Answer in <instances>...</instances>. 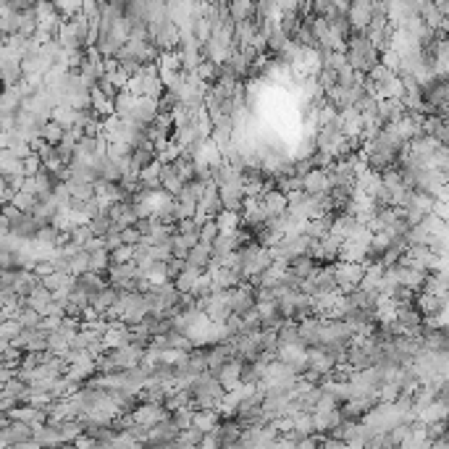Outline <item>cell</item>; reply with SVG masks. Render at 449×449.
<instances>
[{
  "instance_id": "obj_9",
  "label": "cell",
  "mask_w": 449,
  "mask_h": 449,
  "mask_svg": "<svg viewBox=\"0 0 449 449\" xmlns=\"http://www.w3.org/2000/svg\"><path fill=\"white\" fill-rule=\"evenodd\" d=\"M303 192L307 198H323V195H331V179H329V171H313L303 176Z\"/></svg>"
},
{
  "instance_id": "obj_28",
  "label": "cell",
  "mask_w": 449,
  "mask_h": 449,
  "mask_svg": "<svg viewBox=\"0 0 449 449\" xmlns=\"http://www.w3.org/2000/svg\"><path fill=\"white\" fill-rule=\"evenodd\" d=\"M40 284L45 287V289L50 292H68L71 287H74V276H66V274H50V276H45V278H40Z\"/></svg>"
},
{
  "instance_id": "obj_32",
  "label": "cell",
  "mask_w": 449,
  "mask_h": 449,
  "mask_svg": "<svg viewBox=\"0 0 449 449\" xmlns=\"http://www.w3.org/2000/svg\"><path fill=\"white\" fill-rule=\"evenodd\" d=\"M66 189H68V195H71V202H90V200H95V184L66 182Z\"/></svg>"
},
{
  "instance_id": "obj_37",
  "label": "cell",
  "mask_w": 449,
  "mask_h": 449,
  "mask_svg": "<svg viewBox=\"0 0 449 449\" xmlns=\"http://www.w3.org/2000/svg\"><path fill=\"white\" fill-rule=\"evenodd\" d=\"M40 140L42 142H48V145H58L61 140H64V129L53 124V121H45L40 126Z\"/></svg>"
},
{
  "instance_id": "obj_36",
  "label": "cell",
  "mask_w": 449,
  "mask_h": 449,
  "mask_svg": "<svg viewBox=\"0 0 449 449\" xmlns=\"http://www.w3.org/2000/svg\"><path fill=\"white\" fill-rule=\"evenodd\" d=\"M113 226V221H111V216H108V211H100L95 218H90V224H87V229H90V234L93 237H103L108 229Z\"/></svg>"
},
{
  "instance_id": "obj_33",
  "label": "cell",
  "mask_w": 449,
  "mask_h": 449,
  "mask_svg": "<svg viewBox=\"0 0 449 449\" xmlns=\"http://www.w3.org/2000/svg\"><path fill=\"white\" fill-rule=\"evenodd\" d=\"M316 268H318V263L313 260V258H297V260H292V263H289V271L300 278V281H305V278L313 276V274H316Z\"/></svg>"
},
{
  "instance_id": "obj_38",
  "label": "cell",
  "mask_w": 449,
  "mask_h": 449,
  "mask_svg": "<svg viewBox=\"0 0 449 449\" xmlns=\"http://www.w3.org/2000/svg\"><path fill=\"white\" fill-rule=\"evenodd\" d=\"M90 255V271L93 274H106L108 268H111V252L106 250H97V252H87Z\"/></svg>"
},
{
  "instance_id": "obj_40",
  "label": "cell",
  "mask_w": 449,
  "mask_h": 449,
  "mask_svg": "<svg viewBox=\"0 0 449 449\" xmlns=\"http://www.w3.org/2000/svg\"><path fill=\"white\" fill-rule=\"evenodd\" d=\"M68 265H71V276L77 278V276H82V274H87L90 271V255L82 250V252H77L71 260H68Z\"/></svg>"
},
{
  "instance_id": "obj_22",
  "label": "cell",
  "mask_w": 449,
  "mask_h": 449,
  "mask_svg": "<svg viewBox=\"0 0 449 449\" xmlns=\"http://www.w3.org/2000/svg\"><path fill=\"white\" fill-rule=\"evenodd\" d=\"M441 421H447V402H441V399H434L428 408H423L418 412V423H423V426H434V423Z\"/></svg>"
},
{
  "instance_id": "obj_42",
  "label": "cell",
  "mask_w": 449,
  "mask_h": 449,
  "mask_svg": "<svg viewBox=\"0 0 449 449\" xmlns=\"http://www.w3.org/2000/svg\"><path fill=\"white\" fill-rule=\"evenodd\" d=\"M192 35H195V40L200 42V45H205V42L211 40V21H208V19H205V16H200L198 21H195V32H192Z\"/></svg>"
},
{
  "instance_id": "obj_15",
  "label": "cell",
  "mask_w": 449,
  "mask_h": 449,
  "mask_svg": "<svg viewBox=\"0 0 449 449\" xmlns=\"http://www.w3.org/2000/svg\"><path fill=\"white\" fill-rule=\"evenodd\" d=\"M211 258H213V252H211V247L208 245H202V242H198L192 250L187 252V258H184V268H192V271H205L208 268V263H211Z\"/></svg>"
},
{
  "instance_id": "obj_8",
  "label": "cell",
  "mask_w": 449,
  "mask_h": 449,
  "mask_svg": "<svg viewBox=\"0 0 449 449\" xmlns=\"http://www.w3.org/2000/svg\"><path fill=\"white\" fill-rule=\"evenodd\" d=\"M370 19H373V3H370V0L350 3V8H347V21H350V29H352V32H363V29L370 24Z\"/></svg>"
},
{
  "instance_id": "obj_7",
  "label": "cell",
  "mask_w": 449,
  "mask_h": 449,
  "mask_svg": "<svg viewBox=\"0 0 449 449\" xmlns=\"http://www.w3.org/2000/svg\"><path fill=\"white\" fill-rule=\"evenodd\" d=\"M339 242H334L331 237H323L313 242V247H310V258L316 260L318 265H334L339 260Z\"/></svg>"
},
{
  "instance_id": "obj_49",
  "label": "cell",
  "mask_w": 449,
  "mask_h": 449,
  "mask_svg": "<svg viewBox=\"0 0 449 449\" xmlns=\"http://www.w3.org/2000/svg\"><path fill=\"white\" fill-rule=\"evenodd\" d=\"M0 221H3V216H0Z\"/></svg>"
},
{
  "instance_id": "obj_27",
  "label": "cell",
  "mask_w": 449,
  "mask_h": 449,
  "mask_svg": "<svg viewBox=\"0 0 449 449\" xmlns=\"http://www.w3.org/2000/svg\"><path fill=\"white\" fill-rule=\"evenodd\" d=\"M213 224L218 229V234H234L239 226H242V218H239V213L221 211L216 218H213Z\"/></svg>"
},
{
  "instance_id": "obj_29",
  "label": "cell",
  "mask_w": 449,
  "mask_h": 449,
  "mask_svg": "<svg viewBox=\"0 0 449 449\" xmlns=\"http://www.w3.org/2000/svg\"><path fill=\"white\" fill-rule=\"evenodd\" d=\"M77 284H79L82 289L87 292L90 297H93V294H97V292H100V289H106V287H108L106 276H100V274H93V271H87V274H82V276H77Z\"/></svg>"
},
{
  "instance_id": "obj_20",
  "label": "cell",
  "mask_w": 449,
  "mask_h": 449,
  "mask_svg": "<svg viewBox=\"0 0 449 449\" xmlns=\"http://www.w3.org/2000/svg\"><path fill=\"white\" fill-rule=\"evenodd\" d=\"M79 116H82V111H77V108L55 106L53 113H50V121H53V124H58L64 132H68V129H77V124H79Z\"/></svg>"
},
{
  "instance_id": "obj_16",
  "label": "cell",
  "mask_w": 449,
  "mask_h": 449,
  "mask_svg": "<svg viewBox=\"0 0 449 449\" xmlns=\"http://www.w3.org/2000/svg\"><path fill=\"white\" fill-rule=\"evenodd\" d=\"M218 423H221V412L218 410H195V415H192V428L200 431L202 436L216 431Z\"/></svg>"
},
{
  "instance_id": "obj_3",
  "label": "cell",
  "mask_w": 449,
  "mask_h": 449,
  "mask_svg": "<svg viewBox=\"0 0 449 449\" xmlns=\"http://www.w3.org/2000/svg\"><path fill=\"white\" fill-rule=\"evenodd\" d=\"M11 347L19 350L21 355H27V352H48V331L45 329L21 331L14 342H11Z\"/></svg>"
},
{
  "instance_id": "obj_4",
  "label": "cell",
  "mask_w": 449,
  "mask_h": 449,
  "mask_svg": "<svg viewBox=\"0 0 449 449\" xmlns=\"http://www.w3.org/2000/svg\"><path fill=\"white\" fill-rule=\"evenodd\" d=\"M129 415H132L134 426H142V428H153V426H158L160 421L171 418L163 405H137Z\"/></svg>"
},
{
  "instance_id": "obj_41",
  "label": "cell",
  "mask_w": 449,
  "mask_h": 449,
  "mask_svg": "<svg viewBox=\"0 0 449 449\" xmlns=\"http://www.w3.org/2000/svg\"><path fill=\"white\" fill-rule=\"evenodd\" d=\"M19 334H21V326H19V321H16V318H8V321H3V323H0V339H3V342L11 344Z\"/></svg>"
},
{
  "instance_id": "obj_45",
  "label": "cell",
  "mask_w": 449,
  "mask_h": 449,
  "mask_svg": "<svg viewBox=\"0 0 449 449\" xmlns=\"http://www.w3.org/2000/svg\"><path fill=\"white\" fill-rule=\"evenodd\" d=\"M140 231H137V229H124V231H121V242H124V245H126V247H134V245H140Z\"/></svg>"
},
{
  "instance_id": "obj_24",
  "label": "cell",
  "mask_w": 449,
  "mask_h": 449,
  "mask_svg": "<svg viewBox=\"0 0 449 449\" xmlns=\"http://www.w3.org/2000/svg\"><path fill=\"white\" fill-rule=\"evenodd\" d=\"M90 111H93L97 119H108V116H113V100L106 97L97 87H93L90 90Z\"/></svg>"
},
{
  "instance_id": "obj_6",
  "label": "cell",
  "mask_w": 449,
  "mask_h": 449,
  "mask_svg": "<svg viewBox=\"0 0 449 449\" xmlns=\"http://www.w3.org/2000/svg\"><path fill=\"white\" fill-rule=\"evenodd\" d=\"M218 200H221V208L231 213L242 211V202H245V189H242V179L234 182H226L218 187Z\"/></svg>"
},
{
  "instance_id": "obj_46",
  "label": "cell",
  "mask_w": 449,
  "mask_h": 449,
  "mask_svg": "<svg viewBox=\"0 0 449 449\" xmlns=\"http://www.w3.org/2000/svg\"><path fill=\"white\" fill-rule=\"evenodd\" d=\"M14 379H16L14 368H3V365H0V386H6V383L14 381Z\"/></svg>"
},
{
  "instance_id": "obj_13",
  "label": "cell",
  "mask_w": 449,
  "mask_h": 449,
  "mask_svg": "<svg viewBox=\"0 0 449 449\" xmlns=\"http://www.w3.org/2000/svg\"><path fill=\"white\" fill-rule=\"evenodd\" d=\"M239 376H242V360L234 357V360H229L224 368L216 373V381L221 383L224 392H234L239 386Z\"/></svg>"
},
{
  "instance_id": "obj_35",
  "label": "cell",
  "mask_w": 449,
  "mask_h": 449,
  "mask_svg": "<svg viewBox=\"0 0 449 449\" xmlns=\"http://www.w3.org/2000/svg\"><path fill=\"white\" fill-rule=\"evenodd\" d=\"M173 169H176V173H179V179L182 182H195V160L189 158V155H184L182 153V158L173 160Z\"/></svg>"
},
{
  "instance_id": "obj_5",
  "label": "cell",
  "mask_w": 449,
  "mask_h": 449,
  "mask_svg": "<svg viewBox=\"0 0 449 449\" xmlns=\"http://www.w3.org/2000/svg\"><path fill=\"white\" fill-rule=\"evenodd\" d=\"M108 355L113 357V363H116V368L119 370H129L134 365H140L142 363V355H145V347H140V344H121L119 350H111Z\"/></svg>"
},
{
  "instance_id": "obj_18",
  "label": "cell",
  "mask_w": 449,
  "mask_h": 449,
  "mask_svg": "<svg viewBox=\"0 0 449 449\" xmlns=\"http://www.w3.org/2000/svg\"><path fill=\"white\" fill-rule=\"evenodd\" d=\"M116 303H119V289H113V287H106V289H100L97 294L90 297V307L97 316H106Z\"/></svg>"
},
{
  "instance_id": "obj_25",
  "label": "cell",
  "mask_w": 449,
  "mask_h": 449,
  "mask_svg": "<svg viewBox=\"0 0 449 449\" xmlns=\"http://www.w3.org/2000/svg\"><path fill=\"white\" fill-rule=\"evenodd\" d=\"M150 163H155V147L150 145V142H145L142 147H134L132 155H129V166H132L134 171H142Z\"/></svg>"
},
{
  "instance_id": "obj_14",
  "label": "cell",
  "mask_w": 449,
  "mask_h": 449,
  "mask_svg": "<svg viewBox=\"0 0 449 449\" xmlns=\"http://www.w3.org/2000/svg\"><path fill=\"white\" fill-rule=\"evenodd\" d=\"M258 35V27H255V19H247V21H237L234 24V32H231V42L234 48L242 50V48H250L252 40Z\"/></svg>"
},
{
  "instance_id": "obj_17",
  "label": "cell",
  "mask_w": 449,
  "mask_h": 449,
  "mask_svg": "<svg viewBox=\"0 0 449 449\" xmlns=\"http://www.w3.org/2000/svg\"><path fill=\"white\" fill-rule=\"evenodd\" d=\"M405 116V108L399 100H379V106H376V119L381 121L383 126H389V124H394Z\"/></svg>"
},
{
  "instance_id": "obj_31",
  "label": "cell",
  "mask_w": 449,
  "mask_h": 449,
  "mask_svg": "<svg viewBox=\"0 0 449 449\" xmlns=\"http://www.w3.org/2000/svg\"><path fill=\"white\" fill-rule=\"evenodd\" d=\"M198 278H200V271H192V268H184L179 276L173 278L171 284H173V289L179 292V294H189L192 292V287L198 284Z\"/></svg>"
},
{
  "instance_id": "obj_30",
  "label": "cell",
  "mask_w": 449,
  "mask_h": 449,
  "mask_svg": "<svg viewBox=\"0 0 449 449\" xmlns=\"http://www.w3.org/2000/svg\"><path fill=\"white\" fill-rule=\"evenodd\" d=\"M226 11H229V19L237 24V21H247V19H255V6L247 3V0H237V3H231V6H226Z\"/></svg>"
},
{
  "instance_id": "obj_12",
  "label": "cell",
  "mask_w": 449,
  "mask_h": 449,
  "mask_svg": "<svg viewBox=\"0 0 449 449\" xmlns=\"http://www.w3.org/2000/svg\"><path fill=\"white\" fill-rule=\"evenodd\" d=\"M32 441H35L40 449H55V447H61V444H64L61 431H58V426H55V423H45V426H40V428H35Z\"/></svg>"
},
{
  "instance_id": "obj_26",
  "label": "cell",
  "mask_w": 449,
  "mask_h": 449,
  "mask_svg": "<svg viewBox=\"0 0 449 449\" xmlns=\"http://www.w3.org/2000/svg\"><path fill=\"white\" fill-rule=\"evenodd\" d=\"M50 303H53V294L45 289L42 284H37V287H35V289L24 297V305H27V307H32V310H37L40 316H42V310H45Z\"/></svg>"
},
{
  "instance_id": "obj_43",
  "label": "cell",
  "mask_w": 449,
  "mask_h": 449,
  "mask_svg": "<svg viewBox=\"0 0 449 449\" xmlns=\"http://www.w3.org/2000/svg\"><path fill=\"white\" fill-rule=\"evenodd\" d=\"M132 255H134L132 247H126V245H121L119 250H113V252H111V265L132 263Z\"/></svg>"
},
{
  "instance_id": "obj_21",
  "label": "cell",
  "mask_w": 449,
  "mask_h": 449,
  "mask_svg": "<svg viewBox=\"0 0 449 449\" xmlns=\"http://www.w3.org/2000/svg\"><path fill=\"white\" fill-rule=\"evenodd\" d=\"M260 202H263L268 218H278V216L287 213V195H281L278 189H268Z\"/></svg>"
},
{
  "instance_id": "obj_48",
  "label": "cell",
  "mask_w": 449,
  "mask_h": 449,
  "mask_svg": "<svg viewBox=\"0 0 449 449\" xmlns=\"http://www.w3.org/2000/svg\"><path fill=\"white\" fill-rule=\"evenodd\" d=\"M8 449H40L35 441H21V444H14V447H8Z\"/></svg>"
},
{
  "instance_id": "obj_34",
  "label": "cell",
  "mask_w": 449,
  "mask_h": 449,
  "mask_svg": "<svg viewBox=\"0 0 449 449\" xmlns=\"http://www.w3.org/2000/svg\"><path fill=\"white\" fill-rule=\"evenodd\" d=\"M16 321H19V326L21 331H29V329H42V316L37 310H32V307H21L19 313H16Z\"/></svg>"
},
{
  "instance_id": "obj_19",
  "label": "cell",
  "mask_w": 449,
  "mask_h": 449,
  "mask_svg": "<svg viewBox=\"0 0 449 449\" xmlns=\"http://www.w3.org/2000/svg\"><path fill=\"white\" fill-rule=\"evenodd\" d=\"M182 187H184V182L179 179V173H176V169H173V163L160 166V189H163L169 198L176 200V195L182 192Z\"/></svg>"
},
{
  "instance_id": "obj_2",
  "label": "cell",
  "mask_w": 449,
  "mask_h": 449,
  "mask_svg": "<svg viewBox=\"0 0 449 449\" xmlns=\"http://www.w3.org/2000/svg\"><path fill=\"white\" fill-rule=\"evenodd\" d=\"M226 300H229V313L234 318H245L247 313L255 310V294H252L250 284H242L237 289L226 292Z\"/></svg>"
},
{
  "instance_id": "obj_47",
  "label": "cell",
  "mask_w": 449,
  "mask_h": 449,
  "mask_svg": "<svg viewBox=\"0 0 449 449\" xmlns=\"http://www.w3.org/2000/svg\"><path fill=\"white\" fill-rule=\"evenodd\" d=\"M8 145H11V137H8L6 132H0V153L8 150Z\"/></svg>"
},
{
  "instance_id": "obj_1",
  "label": "cell",
  "mask_w": 449,
  "mask_h": 449,
  "mask_svg": "<svg viewBox=\"0 0 449 449\" xmlns=\"http://www.w3.org/2000/svg\"><path fill=\"white\" fill-rule=\"evenodd\" d=\"M365 274V265L357 263H334V281H336V289L342 294H350L352 289L360 287Z\"/></svg>"
},
{
  "instance_id": "obj_39",
  "label": "cell",
  "mask_w": 449,
  "mask_h": 449,
  "mask_svg": "<svg viewBox=\"0 0 449 449\" xmlns=\"http://www.w3.org/2000/svg\"><path fill=\"white\" fill-rule=\"evenodd\" d=\"M192 415H195V408H192V405H187V408L171 412V421L176 423V428H179V431H187V428H192Z\"/></svg>"
},
{
  "instance_id": "obj_44",
  "label": "cell",
  "mask_w": 449,
  "mask_h": 449,
  "mask_svg": "<svg viewBox=\"0 0 449 449\" xmlns=\"http://www.w3.org/2000/svg\"><path fill=\"white\" fill-rule=\"evenodd\" d=\"M216 237H218V229H216V224H213V221H208V224L200 229V242H202V245H208V247H211Z\"/></svg>"
},
{
  "instance_id": "obj_11",
  "label": "cell",
  "mask_w": 449,
  "mask_h": 449,
  "mask_svg": "<svg viewBox=\"0 0 449 449\" xmlns=\"http://www.w3.org/2000/svg\"><path fill=\"white\" fill-rule=\"evenodd\" d=\"M8 421H19L24 423V426H29V428H40V426H45L48 423V415L42 412V410L32 408V405H21V408H14L8 415H6Z\"/></svg>"
},
{
  "instance_id": "obj_10",
  "label": "cell",
  "mask_w": 449,
  "mask_h": 449,
  "mask_svg": "<svg viewBox=\"0 0 449 449\" xmlns=\"http://www.w3.org/2000/svg\"><path fill=\"white\" fill-rule=\"evenodd\" d=\"M412 307L418 310V316H421L423 321H428V318H434L436 313L447 310V300H439V297L428 294V292H418L415 300H412Z\"/></svg>"
},
{
  "instance_id": "obj_23",
  "label": "cell",
  "mask_w": 449,
  "mask_h": 449,
  "mask_svg": "<svg viewBox=\"0 0 449 449\" xmlns=\"http://www.w3.org/2000/svg\"><path fill=\"white\" fill-rule=\"evenodd\" d=\"M21 79H24V74H21V61H3V64H0V84H3V90H6V87L21 84Z\"/></svg>"
}]
</instances>
